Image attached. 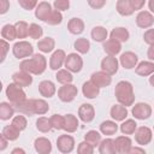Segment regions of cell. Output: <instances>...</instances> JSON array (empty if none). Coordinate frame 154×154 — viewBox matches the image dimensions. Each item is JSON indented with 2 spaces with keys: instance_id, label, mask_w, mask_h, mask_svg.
I'll return each instance as SVG.
<instances>
[{
  "instance_id": "25",
  "label": "cell",
  "mask_w": 154,
  "mask_h": 154,
  "mask_svg": "<svg viewBox=\"0 0 154 154\" xmlns=\"http://www.w3.org/2000/svg\"><path fill=\"white\" fill-rule=\"evenodd\" d=\"M111 117L116 120V122H123L126 116H128V109L124 105H114L112 108H111Z\"/></svg>"
},
{
  "instance_id": "45",
  "label": "cell",
  "mask_w": 154,
  "mask_h": 154,
  "mask_svg": "<svg viewBox=\"0 0 154 154\" xmlns=\"http://www.w3.org/2000/svg\"><path fill=\"white\" fill-rule=\"evenodd\" d=\"M49 119H51V124H52L53 129H57V130L64 129L65 117H63V116H60V114H53Z\"/></svg>"
},
{
  "instance_id": "60",
  "label": "cell",
  "mask_w": 154,
  "mask_h": 154,
  "mask_svg": "<svg viewBox=\"0 0 154 154\" xmlns=\"http://www.w3.org/2000/svg\"><path fill=\"white\" fill-rule=\"evenodd\" d=\"M148 7H149V10L154 13V0H149V1H148Z\"/></svg>"
},
{
  "instance_id": "4",
  "label": "cell",
  "mask_w": 154,
  "mask_h": 154,
  "mask_svg": "<svg viewBox=\"0 0 154 154\" xmlns=\"http://www.w3.org/2000/svg\"><path fill=\"white\" fill-rule=\"evenodd\" d=\"M12 52L17 59H24V58H29L30 55H32L34 48L29 42L19 41V42L14 43V46L12 47Z\"/></svg>"
},
{
  "instance_id": "35",
  "label": "cell",
  "mask_w": 154,
  "mask_h": 154,
  "mask_svg": "<svg viewBox=\"0 0 154 154\" xmlns=\"http://www.w3.org/2000/svg\"><path fill=\"white\" fill-rule=\"evenodd\" d=\"M19 132H20V131L11 124V125H6V126L2 129L1 135L5 136L8 141H16V140L18 138V136H19Z\"/></svg>"
},
{
  "instance_id": "7",
  "label": "cell",
  "mask_w": 154,
  "mask_h": 154,
  "mask_svg": "<svg viewBox=\"0 0 154 154\" xmlns=\"http://www.w3.org/2000/svg\"><path fill=\"white\" fill-rule=\"evenodd\" d=\"M150 114H152V107L148 103L138 102L132 107V116L136 119L144 120V119H148Z\"/></svg>"
},
{
  "instance_id": "21",
  "label": "cell",
  "mask_w": 154,
  "mask_h": 154,
  "mask_svg": "<svg viewBox=\"0 0 154 154\" xmlns=\"http://www.w3.org/2000/svg\"><path fill=\"white\" fill-rule=\"evenodd\" d=\"M35 150L40 154H48L52 152V144L51 141L45 138V137H38L35 140Z\"/></svg>"
},
{
  "instance_id": "55",
  "label": "cell",
  "mask_w": 154,
  "mask_h": 154,
  "mask_svg": "<svg viewBox=\"0 0 154 154\" xmlns=\"http://www.w3.org/2000/svg\"><path fill=\"white\" fill-rule=\"evenodd\" d=\"M129 1H130V4H131L134 10H141L143 7L146 0H129Z\"/></svg>"
},
{
  "instance_id": "10",
  "label": "cell",
  "mask_w": 154,
  "mask_h": 154,
  "mask_svg": "<svg viewBox=\"0 0 154 154\" xmlns=\"http://www.w3.org/2000/svg\"><path fill=\"white\" fill-rule=\"evenodd\" d=\"M90 81L95 85H97L99 88H103V87H108L111 84L112 77H111V75H108L107 72H105V71L101 70V71L94 72L91 75V77H90Z\"/></svg>"
},
{
  "instance_id": "23",
  "label": "cell",
  "mask_w": 154,
  "mask_h": 154,
  "mask_svg": "<svg viewBox=\"0 0 154 154\" xmlns=\"http://www.w3.org/2000/svg\"><path fill=\"white\" fill-rule=\"evenodd\" d=\"M82 91H83V95L87 99H95L100 94V88L97 85H95L91 81H88L83 84Z\"/></svg>"
},
{
  "instance_id": "22",
  "label": "cell",
  "mask_w": 154,
  "mask_h": 154,
  "mask_svg": "<svg viewBox=\"0 0 154 154\" xmlns=\"http://www.w3.org/2000/svg\"><path fill=\"white\" fill-rule=\"evenodd\" d=\"M103 49L108 55H116V54H118L120 52L122 45H120L119 41H117V40L111 37L109 40L103 41Z\"/></svg>"
},
{
  "instance_id": "47",
  "label": "cell",
  "mask_w": 154,
  "mask_h": 154,
  "mask_svg": "<svg viewBox=\"0 0 154 154\" xmlns=\"http://www.w3.org/2000/svg\"><path fill=\"white\" fill-rule=\"evenodd\" d=\"M14 128H17L19 131H23L25 128H26V118L24 117V116H22V114H19V116H16L13 119H12V123H11Z\"/></svg>"
},
{
  "instance_id": "16",
  "label": "cell",
  "mask_w": 154,
  "mask_h": 154,
  "mask_svg": "<svg viewBox=\"0 0 154 154\" xmlns=\"http://www.w3.org/2000/svg\"><path fill=\"white\" fill-rule=\"evenodd\" d=\"M65 58H66L65 52H64L63 49H57V51L52 54V57H51V59H49V67H51L52 70H59V69L64 65Z\"/></svg>"
},
{
  "instance_id": "11",
  "label": "cell",
  "mask_w": 154,
  "mask_h": 154,
  "mask_svg": "<svg viewBox=\"0 0 154 154\" xmlns=\"http://www.w3.org/2000/svg\"><path fill=\"white\" fill-rule=\"evenodd\" d=\"M14 109H17L19 113L25 114V116H34L35 113V99H25L24 101L13 105Z\"/></svg>"
},
{
  "instance_id": "19",
  "label": "cell",
  "mask_w": 154,
  "mask_h": 154,
  "mask_svg": "<svg viewBox=\"0 0 154 154\" xmlns=\"http://www.w3.org/2000/svg\"><path fill=\"white\" fill-rule=\"evenodd\" d=\"M52 11H53V10H52L51 5H49L47 1H42V2H40V4L36 6L35 16H36V18H38L40 20L46 22V19L48 18V16L51 14Z\"/></svg>"
},
{
  "instance_id": "40",
  "label": "cell",
  "mask_w": 154,
  "mask_h": 154,
  "mask_svg": "<svg viewBox=\"0 0 154 154\" xmlns=\"http://www.w3.org/2000/svg\"><path fill=\"white\" fill-rule=\"evenodd\" d=\"M84 140L88 141V142L95 148V147L99 146L100 142H101V135H100L97 131H95V130H90V131H88V132L85 134Z\"/></svg>"
},
{
  "instance_id": "41",
  "label": "cell",
  "mask_w": 154,
  "mask_h": 154,
  "mask_svg": "<svg viewBox=\"0 0 154 154\" xmlns=\"http://www.w3.org/2000/svg\"><path fill=\"white\" fill-rule=\"evenodd\" d=\"M14 26L17 30V37L18 38H25L26 36H29V25L25 22L19 20L14 24Z\"/></svg>"
},
{
  "instance_id": "24",
  "label": "cell",
  "mask_w": 154,
  "mask_h": 154,
  "mask_svg": "<svg viewBox=\"0 0 154 154\" xmlns=\"http://www.w3.org/2000/svg\"><path fill=\"white\" fill-rule=\"evenodd\" d=\"M67 30L73 35H79L84 30V22L81 18H71L67 23Z\"/></svg>"
},
{
  "instance_id": "52",
  "label": "cell",
  "mask_w": 154,
  "mask_h": 154,
  "mask_svg": "<svg viewBox=\"0 0 154 154\" xmlns=\"http://www.w3.org/2000/svg\"><path fill=\"white\" fill-rule=\"evenodd\" d=\"M89 6L94 10H99V8H102L105 5H106V0H87Z\"/></svg>"
},
{
  "instance_id": "57",
  "label": "cell",
  "mask_w": 154,
  "mask_h": 154,
  "mask_svg": "<svg viewBox=\"0 0 154 154\" xmlns=\"http://www.w3.org/2000/svg\"><path fill=\"white\" fill-rule=\"evenodd\" d=\"M7 138L5 137V136H0V143H1V146H0V150H4L5 148H6V146H7Z\"/></svg>"
},
{
  "instance_id": "58",
  "label": "cell",
  "mask_w": 154,
  "mask_h": 154,
  "mask_svg": "<svg viewBox=\"0 0 154 154\" xmlns=\"http://www.w3.org/2000/svg\"><path fill=\"white\" fill-rule=\"evenodd\" d=\"M130 153H146V150L144 149H142V148H137V147H131V149H130Z\"/></svg>"
},
{
  "instance_id": "20",
  "label": "cell",
  "mask_w": 154,
  "mask_h": 154,
  "mask_svg": "<svg viewBox=\"0 0 154 154\" xmlns=\"http://www.w3.org/2000/svg\"><path fill=\"white\" fill-rule=\"evenodd\" d=\"M57 89L52 81H42L38 84V93L43 97H52L55 94Z\"/></svg>"
},
{
  "instance_id": "38",
  "label": "cell",
  "mask_w": 154,
  "mask_h": 154,
  "mask_svg": "<svg viewBox=\"0 0 154 154\" xmlns=\"http://www.w3.org/2000/svg\"><path fill=\"white\" fill-rule=\"evenodd\" d=\"M73 47H75V49H76L78 53H81V54H85V53L89 52L90 42H89L87 38L81 37V38H77V40L75 41Z\"/></svg>"
},
{
  "instance_id": "5",
  "label": "cell",
  "mask_w": 154,
  "mask_h": 154,
  "mask_svg": "<svg viewBox=\"0 0 154 154\" xmlns=\"http://www.w3.org/2000/svg\"><path fill=\"white\" fill-rule=\"evenodd\" d=\"M77 93H78L77 88L73 84L67 83V84H63V87L59 88V90H58V97L63 102H71L77 96Z\"/></svg>"
},
{
  "instance_id": "59",
  "label": "cell",
  "mask_w": 154,
  "mask_h": 154,
  "mask_svg": "<svg viewBox=\"0 0 154 154\" xmlns=\"http://www.w3.org/2000/svg\"><path fill=\"white\" fill-rule=\"evenodd\" d=\"M12 154H16V153H22V154H25V150L24 149H22V148H14L12 152H11Z\"/></svg>"
},
{
  "instance_id": "39",
  "label": "cell",
  "mask_w": 154,
  "mask_h": 154,
  "mask_svg": "<svg viewBox=\"0 0 154 154\" xmlns=\"http://www.w3.org/2000/svg\"><path fill=\"white\" fill-rule=\"evenodd\" d=\"M55 78L59 83L61 84H67V83H71L73 77L71 75V71H69L67 69L66 70H58L57 75H55Z\"/></svg>"
},
{
  "instance_id": "29",
  "label": "cell",
  "mask_w": 154,
  "mask_h": 154,
  "mask_svg": "<svg viewBox=\"0 0 154 154\" xmlns=\"http://www.w3.org/2000/svg\"><path fill=\"white\" fill-rule=\"evenodd\" d=\"M14 113V107L10 102H1L0 103V119L1 120H8L12 118Z\"/></svg>"
},
{
  "instance_id": "18",
  "label": "cell",
  "mask_w": 154,
  "mask_h": 154,
  "mask_svg": "<svg viewBox=\"0 0 154 154\" xmlns=\"http://www.w3.org/2000/svg\"><path fill=\"white\" fill-rule=\"evenodd\" d=\"M114 143H116V149H117V153H130V149L132 147L131 144V140L128 137V136H118L116 140H114Z\"/></svg>"
},
{
  "instance_id": "6",
  "label": "cell",
  "mask_w": 154,
  "mask_h": 154,
  "mask_svg": "<svg viewBox=\"0 0 154 154\" xmlns=\"http://www.w3.org/2000/svg\"><path fill=\"white\" fill-rule=\"evenodd\" d=\"M65 67L71 71V72H79L83 67V59L81 58L79 54L77 53H70L66 58H65V63H64Z\"/></svg>"
},
{
  "instance_id": "9",
  "label": "cell",
  "mask_w": 154,
  "mask_h": 154,
  "mask_svg": "<svg viewBox=\"0 0 154 154\" xmlns=\"http://www.w3.org/2000/svg\"><path fill=\"white\" fill-rule=\"evenodd\" d=\"M57 147L61 153H71L75 148V140L70 135H61L57 140Z\"/></svg>"
},
{
  "instance_id": "8",
  "label": "cell",
  "mask_w": 154,
  "mask_h": 154,
  "mask_svg": "<svg viewBox=\"0 0 154 154\" xmlns=\"http://www.w3.org/2000/svg\"><path fill=\"white\" fill-rule=\"evenodd\" d=\"M153 137V132L147 126H140L136 129L135 131V141L140 144V146H146L152 141Z\"/></svg>"
},
{
  "instance_id": "13",
  "label": "cell",
  "mask_w": 154,
  "mask_h": 154,
  "mask_svg": "<svg viewBox=\"0 0 154 154\" xmlns=\"http://www.w3.org/2000/svg\"><path fill=\"white\" fill-rule=\"evenodd\" d=\"M12 79L16 84L20 85L22 88L24 87H29L31 83H32V77H31V73L26 72V71H18V72H14L12 75Z\"/></svg>"
},
{
  "instance_id": "2",
  "label": "cell",
  "mask_w": 154,
  "mask_h": 154,
  "mask_svg": "<svg viewBox=\"0 0 154 154\" xmlns=\"http://www.w3.org/2000/svg\"><path fill=\"white\" fill-rule=\"evenodd\" d=\"M114 94L118 100V102L120 105L126 106H131L134 103L135 100V95H134V88L132 84L128 81H120L114 89Z\"/></svg>"
},
{
  "instance_id": "32",
  "label": "cell",
  "mask_w": 154,
  "mask_h": 154,
  "mask_svg": "<svg viewBox=\"0 0 154 154\" xmlns=\"http://www.w3.org/2000/svg\"><path fill=\"white\" fill-rule=\"evenodd\" d=\"M78 128V119L73 114H66L65 116V124L64 130L67 132H75Z\"/></svg>"
},
{
  "instance_id": "36",
  "label": "cell",
  "mask_w": 154,
  "mask_h": 154,
  "mask_svg": "<svg viewBox=\"0 0 154 154\" xmlns=\"http://www.w3.org/2000/svg\"><path fill=\"white\" fill-rule=\"evenodd\" d=\"M111 37L119 42H125L129 40V31L125 28H116L111 31Z\"/></svg>"
},
{
  "instance_id": "15",
  "label": "cell",
  "mask_w": 154,
  "mask_h": 154,
  "mask_svg": "<svg viewBox=\"0 0 154 154\" xmlns=\"http://www.w3.org/2000/svg\"><path fill=\"white\" fill-rule=\"evenodd\" d=\"M154 23V16L148 11H141L136 17V24L140 28H150Z\"/></svg>"
},
{
  "instance_id": "3",
  "label": "cell",
  "mask_w": 154,
  "mask_h": 154,
  "mask_svg": "<svg viewBox=\"0 0 154 154\" xmlns=\"http://www.w3.org/2000/svg\"><path fill=\"white\" fill-rule=\"evenodd\" d=\"M6 96H7V99L10 100V102L12 105H17V103H19V102H22V101H24L26 99L25 97V93L22 89V87L16 84L14 82L7 85Z\"/></svg>"
},
{
  "instance_id": "26",
  "label": "cell",
  "mask_w": 154,
  "mask_h": 154,
  "mask_svg": "<svg viewBox=\"0 0 154 154\" xmlns=\"http://www.w3.org/2000/svg\"><path fill=\"white\" fill-rule=\"evenodd\" d=\"M99 152L101 154H116V143L112 138H105L103 141L100 142L99 144Z\"/></svg>"
},
{
  "instance_id": "42",
  "label": "cell",
  "mask_w": 154,
  "mask_h": 154,
  "mask_svg": "<svg viewBox=\"0 0 154 154\" xmlns=\"http://www.w3.org/2000/svg\"><path fill=\"white\" fill-rule=\"evenodd\" d=\"M52 124H51V119L46 118V117H41L36 120V129L41 132H48L52 129Z\"/></svg>"
},
{
  "instance_id": "28",
  "label": "cell",
  "mask_w": 154,
  "mask_h": 154,
  "mask_svg": "<svg viewBox=\"0 0 154 154\" xmlns=\"http://www.w3.org/2000/svg\"><path fill=\"white\" fill-rule=\"evenodd\" d=\"M116 7H117L118 13H119L120 16H124V17L131 16V14L134 13V11H135V10L132 8V6H131V4H130L129 0H118Z\"/></svg>"
},
{
  "instance_id": "30",
  "label": "cell",
  "mask_w": 154,
  "mask_h": 154,
  "mask_svg": "<svg viewBox=\"0 0 154 154\" xmlns=\"http://www.w3.org/2000/svg\"><path fill=\"white\" fill-rule=\"evenodd\" d=\"M118 130V125L116 124V122H112V120H105L100 124V131L103 134V135H107V136H112L117 132Z\"/></svg>"
},
{
  "instance_id": "14",
  "label": "cell",
  "mask_w": 154,
  "mask_h": 154,
  "mask_svg": "<svg viewBox=\"0 0 154 154\" xmlns=\"http://www.w3.org/2000/svg\"><path fill=\"white\" fill-rule=\"evenodd\" d=\"M78 117L83 123H90L95 117L94 107L90 103H83L78 108Z\"/></svg>"
},
{
  "instance_id": "50",
  "label": "cell",
  "mask_w": 154,
  "mask_h": 154,
  "mask_svg": "<svg viewBox=\"0 0 154 154\" xmlns=\"http://www.w3.org/2000/svg\"><path fill=\"white\" fill-rule=\"evenodd\" d=\"M70 7V0H55L54 8L58 11H65Z\"/></svg>"
},
{
  "instance_id": "44",
  "label": "cell",
  "mask_w": 154,
  "mask_h": 154,
  "mask_svg": "<svg viewBox=\"0 0 154 154\" xmlns=\"http://www.w3.org/2000/svg\"><path fill=\"white\" fill-rule=\"evenodd\" d=\"M49 109L48 103L42 99H35V113L36 114H45Z\"/></svg>"
},
{
  "instance_id": "27",
  "label": "cell",
  "mask_w": 154,
  "mask_h": 154,
  "mask_svg": "<svg viewBox=\"0 0 154 154\" xmlns=\"http://www.w3.org/2000/svg\"><path fill=\"white\" fill-rule=\"evenodd\" d=\"M135 72L140 76H150L152 73H154V63H152V61H141L136 66Z\"/></svg>"
},
{
  "instance_id": "46",
  "label": "cell",
  "mask_w": 154,
  "mask_h": 154,
  "mask_svg": "<svg viewBox=\"0 0 154 154\" xmlns=\"http://www.w3.org/2000/svg\"><path fill=\"white\" fill-rule=\"evenodd\" d=\"M42 34H43V30H42V28L40 25H37L35 23H32V24L29 25V36L31 38L38 40V38H41Z\"/></svg>"
},
{
  "instance_id": "51",
  "label": "cell",
  "mask_w": 154,
  "mask_h": 154,
  "mask_svg": "<svg viewBox=\"0 0 154 154\" xmlns=\"http://www.w3.org/2000/svg\"><path fill=\"white\" fill-rule=\"evenodd\" d=\"M143 40L149 46L150 45H154V29H148L144 32V35H143Z\"/></svg>"
},
{
  "instance_id": "31",
  "label": "cell",
  "mask_w": 154,
  "mask_h": 154,
  "mask_svg": "<svg viewBox=\"0 0 154 154\" xmlns=\"http://www.w3.org/2000/svg\"><path fill=\"white\" fill-rule=\"evenodd\" d=\"M1 37L6 41H13L14 38H17V30L14 25L11 24H6L2 26L1 29Z\"/></svg>"
},
{
  "instance_id": "61",
  "label": "cell",
  "mask_w": 154,
  "mask_h": 154,
  "mask_svg": "<svg viewBox=\"0 0 154 154\" xmlns=\"http://www.w3.org/2000/svg\"><path fill=\"white\" fill-rule=\"evenodd\" d=\"M149 83L154 87V73H152V75H150V77H149Z\"/></svg>"
},
{
  "instance_id": "43",
  "label": "cell",
  "mask_w": 154,
  "mask_h": 154,
  "mask_svg": "<svg viewBox=\"0 0 154 154\" xmlns=\"http://www.w3.org/2000/svg\"><path fill=\"white\" fill-rule=\"evenodd\" d=\"M61 20H63V14L60 13V11L53 10L48 16V18L46 19V23L49 25H57V24H60Z\"/></svg>"
},
{
  "instance_id": "34",
  "label": "cell",
  "mask_w": 154,
  "mask_h": 154,
  "mask_svg": "<svg viewBox=\"0 0 154 154\" xmlns=\"http://www.w3.org/2000/svg\"><path fill=\"white\" fill-rule=\"evenodd\" d=\"M90 35H91V38L94 41H96V42H103L107 38V30L103 26H95V28H93Z\"/></svg>"
},
{
  "instance_id": "17",
  "label": "cell",
  "mask_w": 154,
  "mask_h": 154,
  "mask_svg": "<svg viewBox=\"0 0 154 154\" xmlns=\"http://www.w3.org/2000/svg\"><path fill=\"white\" fill-rule=\"evenodd\" d=\"M120 64H122V66L124 67V69H128V70H130V69H134V67H136V64H137V61H138V58H137V55L135 54V53H132V52H125V53H123L122 55H120Z\"/></svg>"
},
{
  "instance_id": "12",
  "label": "cell",
  "mask_w": 154,
  "mask_h": 154,
  "mask_svg": "<svg viewBox=\"0 0 154 154\" xmlns=\"http://www.w3.org/2000/svg\"><path fill=\"white\" fill-rule=\"evenodd\" d=\"M101 70L107 72L108 75H114L118 71V60L114 58V55H108L102 59L101 61Z\"/></svg>"
},
{
  "instance_id": "48",
  "label": "cell",
  "mask_w": 154,
  "mask_h": 154,
  "mask_svg": "<svg viewBox=\"0 0 154 154\" xmlns=\"http://www.w3.org/2000/svg\"><path fill=\"white\" fill-rule=\"evenodd\" d=\"M77 152L79 154H93L94 153V147L88 142V141H83L78 144L77 147Z\"/></svg>"
},
{
  "instance_id": "53",
  "label": "cell",
  "mask_w": 154,
  "mask_h": 154,
  "mask_svg": "<svg viewBox=\"0 0 154 154\" xmlns=\"http://www.w3.org/2000/svg\"><path fill=\"white\" fill-rule=\"evenodd\" d=\"M0 45H1V51H2V54H1V63H4V60H5V58H6V54H7V51H8V47H10V45L7 43V41L6 40H4V38H1V41H0Z\"/></svg>"
},
{
  "instance_id": "33",
  "label": "cell",
  "mask_w": 154,
  "mask_h": 154,
  "mask_svg": "<svg viewBox=\"0 0 154 154\" xmlns=\"http://www.w3.org/2000/svg\"><path fill=\"white\" fill-rule=\"evenodd\" d=\"M54 46H55V42L52 37H45L42 40H40L37 42V47L41 52L43 53H49L54 49Z\"/></svg>"
},
{
  "instance_id": "54",
  "label": "cell",
  "mask_w": 154,
  "mask_h": 154,
  "mask_svg": "<svg viewBox=\"0 0 154 154\" xmlns=\"http://www.w3.org/2000/svg\"><path fill=\"white\" fill-rule=\"evenodd\" d=\"M10 8L8 0H0V14H5Z\"/></svg>"
},
{
  "instance_id": "1",
  "label": "cell",
  "mask_w": 154,
  "mask_h": 154,
  "mask_svg": "<svg viewBox=\"0 0 154 154\" xmlns=\"http://www.w3.org/2000/svg\"><path fill=\"white\" fill-rule=\"evenodd\" d=\"M20 70L26 71L32 75H41L45 72L46 67H47V60L42 54H34L32 58L29 59H24L20 65H19Z\"/></svg>"
},
{
  "instance_id": "56",
  "label": "cell",
  "mask_w": 154,
  "mask_h": 154,
  "mask_svg": "<svg viewBox=\"0 0 154 154\" xmlns=\"http://www.w3.org/2000/svg\"><path fill=\"white\" fill-rule=\"evenodd\" d=\"M147 57H148L149 60H154V45H150V47L148 48Z\"/></svg>"
},
{
  "instance_id": "49",
  "label": "cell",
  "mask_w": 154,
  "mask_h": 154,
  "mask_svg": "<svg viewBox=\"0 0 154 154\" xmlns=\"http://www.w3.org/2000/svg\"><path fill=\"white\" fill-rule=\"evenodd\" d=\"M18 4L20 5V7H23L26 11L32 10L36 5H37V0H18Z\"/></svg>"
},
{
  "instance_id": "37",
  "label": "cell",
  "mask_w": 154,
  "mask_h": 154,
  "mask_svg": "<svg viewBox=\"0 0 154 154\" xmlns=\"http://www.w3.org/2000/svg\"><path fill=\"white\" fill-rule=\"evenodd\" d=\"M136 129H137V123L134 119H128V120L123 122L120 125V131L124 135H132V134H135Z\"/></svg>"
}]
</instances>
